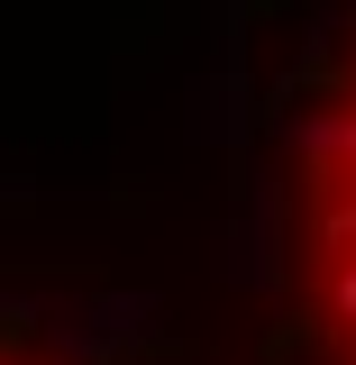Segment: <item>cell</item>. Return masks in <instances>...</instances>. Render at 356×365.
I'll list each match as a JSON object with an SVG mask.
<instances>
[{"label":"cell","instance_id":"obj_1","mask_svg":"<svg viewBox=\"0 0 356 365\" xmlns=\"http://www.w3.org/2000/svg\"><path fill=\"white\" fill-rule=\"evenodd\" d=\"M220 283L256 292V302H274V292L293 283V265H283V174H265V165H247V174L228 182V210H220Z\"/></svg>","mask_w":356,"mask_h":365},{"label":"cell","instance_id":"obj_6","mask_svg":"<svg viewBox=\"0 0 356 365\" xmlns=\"http://www.w3.org/2000/svg\"><path fill=\"white\" fill-rule=\"evenodd\" d=\"M28 201H37V182H28V174H0V210H28Z\"/></svg>","mask_w":356,"mask_h":365},{"label":"cell","instance_id":"obj_3","mask_svg":"<svg viewBox=\"0 0 356 365\" xmlns=\"http://www.w3.org/2000/svg\"><path fill=\"white\" fill-rule=\"evenodd\" d=\"M46 347H55V365H119V347H110V338H91L83 319L64 311V292H55V319H46Z\"/></svg>","mask_w":356,"mask_h":365},{"label":"cell","instance_id":"obj_5","mask_svg":"<svg viewBox=\"0 0 356 365\" xmlns=\"http://www.w3.org/2000/svg\"><path fill=\"white\" fill-rule=\"evenodd\" d=\"M329 319L356 329V256H338V274H329Z\"/></svg>","mask_w":356,"mask_h":365},{"label":"cell","instance_id":"obj_4","mask_svg":"<svg viewBox=\"0 0 356 365\" xmlns=\"http://www.w3.org/2000/svg\"><path fill=\"white\" fill-rule=\"evenodd\" d=\"M320 247H329V256H356V182L320 201Z\"/></svg>","mask_w":356,"mask_h":365},{"label":"cell","instance_id":"obj_2","mask_svg":"<svg viewBox=\"0 0 356 365\" xmlns=\"http://www.w3.org/2000/svg\"><path fill=\"white\" fill-rule=\"evenodd\" d=\"M64 311L83 319L91 338H110L119 356H146L156 329H165V302L156 292H64Z\"/></svg>","mask_w":356,"mask_h":365}]
</instances>
